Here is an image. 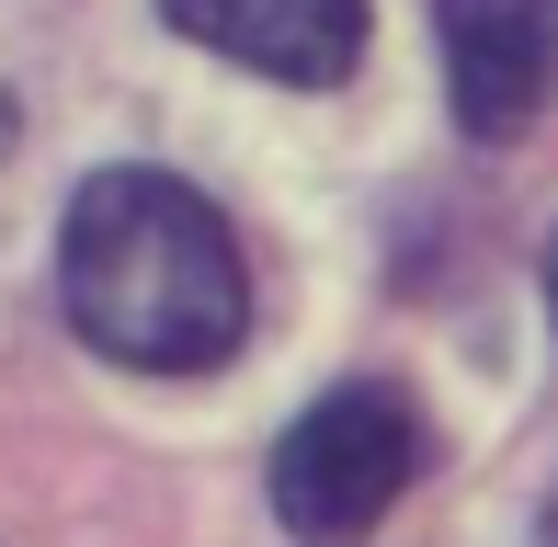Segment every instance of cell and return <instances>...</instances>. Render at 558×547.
Here are the masks:
<instances>
[{
    "instance_id": "obj_2",
    "label": "cell",
    "mask_w": 558,
    "mask_h": 547,
    "mask_svg": "<svg viewBox=\"0 0 558 547\" xmlns=\"http://www.w3.org/2000/svg\"><path fill=\"white\" fill-rule=\"evenodd\" d=\"M411 479H422V422H411L399 388H376V377L308 400L286 422V445H274V513H286V536H308V547L376 536Z\"/></svg>"
},
{
    "instance_id": "obj_5",
    "label": "cell",
    "mask_w": 558,
    "mask_h": 547,
    "mask_svg": "<svg viewBox=\"0 0 558 547\" xmlns=\"http://www.w3.org/2000/svg\"><path fill=\"white\" fill-rule=\"evenodd\" d=\"M12 137H23V114H12V92H0V160H12Z\"/></svg>"
},
{
    "instance_id": "obj_6",
    "label": "cell",
    "mask_w": 558,
    "mask_h": 547,
    "mask_svg": "<svg viewBox=\"0 0 558 547\" xmlns=\"http://www.w3.org/2000/svg\"><path fill=\"white\" fill-rule=\"evenodd\" d=\"M536 547H558V490H547V513H536Z\"/></svg>"
},
{
    "instance_id": "obj_1",
    "label": "cell",
    "mask_w": 558,
    "mask_h": 547,
    "mask_svg": "<svg viewBox=\"0 0 558 547\" xmlns=\"http://www.w3.org/2000/svg\"><path fill=\"white\" fill-rule=\"evenodd\" d=\"M58 308L137 377H206L251 331V263L183 171H92L58 229Z\"/></svg>"
},
{
    "instance_id": "obj_4",
    "label": "cell",
    "mask_w": 558,
    "mask_h": 547,
    "mask_svg": "<svg viewBox=\"0 0 558 547\" xmlns=\"http://www.w3.org/2000/svg\"><path fill=\"white\" fill-rule=\"evenodd\" d=\"M160 23L206 58H240L296 92H331L365 58V0H160Z\"/></svg>"
},
{
    "instance_id": "obj_7",
    "label": "cell",
    "mask_w": 558,
    "mask_h": 547,
    "mask_svg": "<svg viewBox=\"0 0 558 547\" xmlns=\"http://www.w3.org/2000/svg\"><path fill=\"white\" fill-rule=\"evenodd\" d=\"M547 319H558V240H547Z\"/></svg>"
},
{
    "instance_id": "obj_3",
    "label": "cell",
    "mask_w": 558,
    "mask_h": 547,
    "mask_svg": "<svg viewBox=\"0 0 558 547\" xmlns=\"http://www.w3.org/2000/svg\"><path fill=\"white\" fill-rule=\"evenodd\" d=\"M445 23V92L468 137H524L558 92V0H434Z\"/></svg>"
}]
</instances>
